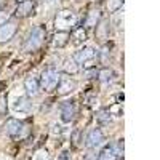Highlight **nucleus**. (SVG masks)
I'll return each mask as SVG.
<instances>
[{"instance_id": "1", "label": "nucleus", "mask_w": 160, "mask_h": 160, "mask_svg": "<svg viewBox=\"0 0 160 160\" xmlns=\"http://www.w3.org/2000/svg\"><path fill=\"white\" fill-rule=\"evenodd\" d=\"M45 35H47V31L43 26H35V28H32L31 32L28 34V37H26L24 43H22V51H26V53L37 51L43 45Z\"/></svg>"}, {"instance_id": "2", "label": "nucleus", "mask_w": 160, "mask_h": 160, "mask_svg": "<svg viewBox=\"0 0 160 160\" xmlns=\"http://www.w3.org/2000/svg\"><path fill=\"white\" fill-rule=\"evenodd\" d=\"M77 16L72 10H61L55 18V28L58 32H69L75 28Z\"/></svg>"}, {"instance_id": "3", "label": "nucleus", "mask_w": 160, "mask_h": 160, "mask_svg": "<svg viewBox=\"0 0 160 160\" xmlns=\"http://www.w3.org/2000/svg\"><path fill=\"white\" fill-rule=\"evenodd\" d=\"M59 78H61V75L55 68H48L42 72V75H40L38 87L45 91H53L56 88V85L59 83Z\"/></svg>"}, {"instance_id": "4", "label": "nucleus", "mask_w": 160, "mask_h": 160, "mask_svg": "<svg viewBox=\"0 0 160 160\" xmlns=\"http://www.w3.org/2000/svg\"><path fill=\"white\" fill-rule=\"evenodd\" d=\"M123 158V139L115 144H109L101 151L98 160H122Z\"/></svg>"}, {"instance_id": "5", "label": "nucleus", "mask_w": 160, "mask_h": 160, "mask_svg": "<svg viewBox=\"0 0 160 160\" xmlns=\"http://www.w3.org/2000/svg\"><path fill=\"white\" fill-rule=\"evenodd\" d=\"M72 59L77 64H83L85 68H93L95 59H98V51L95 48H91V47H85L82 50H78L72 56Z\"/></svg>"}, {"instance_id": "6", "label": "nucleus", "mask_w": 160, "mask_h": 160, "mask_svg": "<svg viewBox=\"0 0 160 160\" xmlns=\"http://www.w3.org/2000/svg\"><path fill=\"white\" fill-rule=\"evenodd\" d=\"M3 131L11 138H18V136L22 138V136H26L28 127L18 118H8L5 122V125H3Z\"/></svg>"}, {"instance_id": "7", "label": "nucleus", "mask_w": 160, "mask_h": 160, "mask_svg": "<svg viewBox=\"0 0 160 160\" xmlns=\"http://www.w3.org/2000/svg\"><path fill=\"white\" fill-rule=\"evenodd\" d=\"M18 31V24L15 21H7L5 24L0 26V43H7L15 37Z\"/></svg>"}, {"instance_id": "8", "label": "nucleus", "mask_w": 160, "mask_h": 160, "mask_svg": "<svg viewBox=\"0 0 160 160\" xmlns=\"http://www.w3.org/2000/svg\"><path fill=\"white\" fill-rule=\"evenodd\" d=\"M85 141H87V142H85L87 148L96 149V148H99V146L104 142V135H102V131H101L99 128H91V130L88 131Z\"/></svg>"}, {"instance_id": "9", "label": "nucleus", "mask_w": 160, "mask_h": 160, "mask_svg": "<svg viewBox=\"0 0 160 160\" xmlns=\"http://www.w3.org/2000/svg\"><path fill=\"white\" fill-rule=\"evenodd\" d=\"M77 88V82L72 78H59V83L56 85V91L59 96H64V95H69V93H72L74 90Z\"/></svg>"}, {"instance_id": "10", "label": "nucleus", "mask_w": 160, "mask_h": 160, "mask_svg": "<svg viewBox=\"0 0 160 160\" xmlns=\"http://www.w3.org/2000/svg\"><path fill=\"white\" fill-rule=\"evenodd\" d=\"M34 15V2L32 0H26L22 3H18L16 7V16L18 18H28Z\"/></svg>"}, {"instance_id": "11", "label": "nucleus", "mask_w": 160, "mask_h": 160, "mask_svg": "<svg viewBox=\"0 0 160 160\" xmlns=\"http://www.w3.org/2000/svg\"><path fill=\"white\" fill-rule=\"evenodd\" d=\"M74 115H75V106H74V102L72 101H66L61 106V118H62V122H72Z\"/></svg>"}, {"instance_id": "12", "label": "nucleus", "mask_w": 160, "mask_h": 160, "mask_svg": "<svg viewBox=\"0 0 160 160\" xmlns=\"http://www.w3.org/2000/svg\"><path fill=\"white\" fill-rule=\"evenodd\" d=\"M24 88H26V93H28L29 96H37L38 91H40L38 80L35 77H28L24 80Z\"/></svg>"}, {"instance_id": "13", "label": "nucleus", "mask_w": 160, "mask_h": 160, "mask_svg": "<svg viewBox=\"0 0 160 160\" xmlns=\"http://www.w3.org/2000/svg\"><path fill=\"white\" fill-rule=\"evenodd\" d=\"M31 108H32V102H31V99L28 96H21L15 102V111L16 112H21V114H29L31 112Z\"/></svg>"}, {"instance_id": "14", "label": "nucleus", "mask_w": 160, "mask_h": 160, "mask_svg": "<svg viewBox=\"0 0 160 160\" xmlns=\"http://www.w3.org/2000/svg\"><path fill=\"white\" fill-rule=\"evenodd\" d=\"M109 37V22L108 21H99L96 24V38L99 42H104Z\"/></svg>"}, {"instance_id": "15", "label": "nucleus", "mask_w": 160, "mask_h": 160, "mask_svg": "<svg viewBox=\"0 0 160 160\" xmlns=\"http://www.w3.org/2000/svg\"><path fill=\"white\" fill-rule=\"evenodd\" d=\"M101 21V11L99 10H91L88 13V16L85 19V26L87 28H96V24Z\"/></svg>"}, {"instance_id": "16", "label": "nucleus", "mask_w": 160, "mask_h": 160, "mask_svg": "<svg viewBox=\"0 0 160 160\" xmlns=\"http://www.w3.org/2000/svg\"><path fill=\"white\" fill-rule=\"evenodd\" d=\"M69 37H71L69 32H56L55 37H53V43H55V47H58V48H62V47L68 45Z\"/></svg>"}, {"instance_id": "17", "label": "nucleus", "mask_w": 160, "mask_h": 160, "mask_svg": "<svg viewBox=\"0 0 160 160\" xmlns=\"http://www.w3.org/2000/svg\"><path fill=\"white\" fill-rule=\"evenodd\" d=\"M78 64L72 59V58H69V59H66L64 61V64H62V71L66 72V74H69V75H74V74H77L78 72Z\"/></svg>"}, {"instance_id": "18", "label": "nucleus", "mask_w": 160, "mask_h": 160, "mask_svg": "<svg viewBox=\"0 0 160 160\" xmlns=\"http://www.w3.org/2000/svg\"><path fill=\"white\" fill-rule=\"evenodd\" d=\"M112 77H114V72H112L111 69H108V68H104V69L98 71V78L101 80V82H104V83L111 82Z\"/></svg>"}, {"instance_id": "19", "label": "nucleus", "mask_w": 160, "mask_h": 160, "mask_svg": "<svg viewBox=\"0 0 160 160\" xmlns=\"http://www.w3.org/2000/svg\"><path fill=\"white\" fill-rule=\"evenodd\" d=\"M122 5H123V0H109L108 2V8H109V11H118L120 8H122Z\"/></svg>"}, {"instance_id": "20", "label": "nucleus", "mask_w": 160, "mask_h": 160, "mask_svg": "<svg viewBox=\"0 0 160 160\" xmlns=\"http://www.w3.org/2000/svg\"><path fill=\"white\" fill-rule=\"evenodd\" d=\"M32 160H50V155L47 151H37L34 155H32Z\"/></svg>"}, {"instance_id": "21", "label": "nucleus", "mask_w": 160, "mask_h": 160, "mask_svg": "<svg viewBox=\"0 0 160 160\" xmlns=\"http://www.w3.org/2000/svg\"><path fill=\"white\" fill-rule=\"evenodd\" d=\"M74 37L78 40V42H82V40H87V34H85L83 28H77V29L74 31Z\"/></svg>"}, {"instance_id": "22", "label": "nucleus", "mask_w": 160, "mask_h": 160, "mask_svg": "<svg viewBox=\"0 0 160 160\" xmlns=\"http://www.w3.org/2000/svg\"><path fill=\"white\" fill-rule=\"evenodd\" d=\"M7 109H8V106H7V96L0 95V115H5L7 114Z\"/></svg>"}, {"instance_id": "23", "label": "nucleus", "mask_w": 160, "mask_h": 160, "mask_svg": "<svg viewBox=\"0 0 160 160\" xmlns=\"http://www.w3.org/2000/svg\"><path fill=\"white\" fill-rule=\"evenodd\" d=\"M98 120H99V122H109V120H111V114L106 112V111H102V112H99Z\"/></svg>"}, {"instance_id": "24", "label": "nucleus", "mask_w": 160, "mask_h": 160, "mask_svg": "<svg viewBox=\"0 0 160 160\" xmlns=\"http://www.w3.org/2000/svg\"><path fill=\"white\" fill-rule=\"evenodd\" d=\"M7 21H8V13L3 11V10H0V26L5 24Z\"/></svg>"}, {"instance_id": "25", "label": "nucleus", "mask_w": 160, "mask_h": 160, "mask_svg": "<svg viewBox=\"0 0 160 160\" xmlns=\"http://www.w3.org/2000/svg\"><path fill=\"white\" fill-rule=\"evenodd\" d=\"M3 3H5V0H0V7H2Z\"/></svg>"}, {"instance_id": "26", "label": "nucleus", "mask_w": 160, "mask_h": 160, "mask_svg": "<svg viewBox=\"0 0 160 160\" xmlns=\"http://www.w3.org/2000/svg\"><path fill=\"white\" fill-rule=\"evenodd\" d=\"M16 2H18V3H22V2H26V0H16Z\"/></svg>"}]
</instances>
